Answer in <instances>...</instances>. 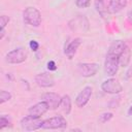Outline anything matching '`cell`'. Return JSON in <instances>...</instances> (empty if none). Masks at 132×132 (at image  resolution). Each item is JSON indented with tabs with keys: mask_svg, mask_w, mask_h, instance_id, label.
Segmentation results:
<instances>
[{
	"mask_svg": "<svg viewBox=\"0 0 132 132\" xmlns=\"http://www.w3.org/2000/svg\"><path fill=\"white\" fill-rule=\"evenodd\" d=\"M23 20L27 25L32 27H39L41 24V13L37 8L29 6L25 8L23 12Z\"/></svg>",
	"mask_w": 132,
	"mask_h": 132,
	"instance_id": "cell-1",
	"label": "cell"
},
{
	"mask_svg": "<svg viewBox=\"0 0 132 132\" xmlns=\"http://www.w3.org/2000/svg\"><path fill=\"white\" fill-rule=\"evenodd\" d=\"M68 27L72 32H78V33H85L89 30L90 24L88 19L85 15H77L69 21Z\"/></svg>",
	"mask_w": 132,
	"mask_h": 132,
	"instance_id": "cell-2",
	"label": "cell"
},
{
	"mask_svg": "<svg viewBox=\"0 0 132 132\" xmlns=\"http://www.w3.org/2000/svg\"><path fill=\"white\" fill-rule=\"evenodd\" d=\"M28 53L24 47H16L8 52L5 56V61L8 64H20L27 60Z\"/></svg>",
	"mask_w": 132,
	"mask_h": 132,
	"instance_id": "cell-3",
	"label": "cell"
},
{
	"mask_svg": "<svg viewBox=\"0 0 132 132\" xmlns=\"http://www.w3.org/2000/svg\"><path fill=\"white\" fill-rule=\"evenodd\" d=\"M119 66H120L119 56L107 53L105 61H104V70H105L106 74L109 76L116 75L119 70Z\"/></svg>",
	"mask_w": 132,
	"mask_h": 132,
	"instance_id": "cell-4",
	"label": "cell"
},
{
	"mask_svg": "<svg viewBox=\"0 0 132 132\" xmlns=\"http://www.w3.org/2000/svg\"><path fill=\"white\" fill-rule=\"evenodd\" d=\"M42 122L43 121L39 117L29 114L21 120V126L26 131H35L42 127Z\"/></svg>",
	"mask_w": 132,
	"mask_h": 132,
	"instance_id": "cell-5",
	"label": "cell"
},
{
	"mask_svg": "<svg viewBox=\"0 0 132 132\" xmlns=\"http://www.w3.org/2000/svg\"><path fill=\"white\" fill-rule=\"evenodd\" d=\"M67 126V121L62 116H56L46 119L42 122V129H64Z\"/></svg>",
	"mask_w": 132,
	"mask_h": 132,
	"instance_id": "cell-6",
	"label": "cell"
},
{
	"mask_svg": "<svg viewBox=\"0 0 132 132\" xmlns=\"http://www.w3.org/2000/svg\"><path fill=\"white\" fill-rule=\"evenodd\" d=\"M101 89L104 93L113 94V95H117V94H119L123 91V87L119 82V80L116 79V78H112V77L104 80L101 84Z\"/></svg>",
	"mask_w": 132,
	"mask_h": 132,
	"instance_id": "cell-7",
	"label": "cell"
},
{
	"mask_svg": "<svg viewBox=\"0 0 132 132\" xmlns=\"http://www.w3.org/2000/svg\"><path fill=\"white\" fill-rule=\"evenodd\" d=\"M99 65L97 63H78L77 71L82 77L94 76L98 71Z\"/></svg>",
	"mask_w": 132,
	"mask_h": 132,
	"instance_id": "cell-8",
	"label": "cell"
},
{
	"mask_svg": "<svg viewBox=\"0 0 132 132\" xmlns=\"http://www.w3.org/2000/svg\"><path fill=\"white\" fill-rule=\"evenodd\" d=\"M41 99L48 104L50 109L55 110L60 106L62 97L55 92H46V93L41 95Z\"/></svg>",
	"mask_w": 132,
	"mask_h": 132,
	"instance_id": "cell-9",
	"label": "cell"
},
{
	"mask_svg": "<svg viewBox=\"0 0 132 132\" xmlns=\"http://www.w3.org/2000/svg\"><path fill=\"white\" fill-rule=\"evenodd\" d=\"M35 82L41 88H52L55 86V79L51 73L42 72L35 76Z\"/></svg>",
	"mask_w": 132,
	"mask_h": 132,
	"instance_id": "cell-10",
	"label": "cell"
},
{
	"mask_svg": "<svg viewBox=\"0 0 132 132\" xmlns=\"http://www.w3.org/2000/svg\"><path fill=\"white\" fill-rule=\"evenodd\" d=\"M92 91H93L92 87L87 86L78 93V95L75 98V104H76L77 107L81 108L89 102V100H90V98L92 96Z\"/></svg>",
	"mask_w": 132,
	"mask_h": 132,
	"instance_id": "cell-11",
	"label": "cell"
},
{
	"mask_svg": "<svg viewBox=\"0 0 132 132\" xmlns=\"http://www.w3.org/2000/svg\"><path fill=\"white\" fill-rule=\"evenodd\" d=\"M50 109L48 107V104L45 102V101H41V102H38L34 105H32L30 108H29V114H32V116H35V117H41L42 114H44L47 110Z\"/></svg>",
	"mask_w": 132,
	"mask_h": 132,
	"instance_id": "cell-12",
	"label": "cell"
},
{
	"mask_svg": "<svg viewBox=\"0 0 132 132\" xmlns=\"http://www.w3.org/2000/svg\"><path fill=\"white\" fill-rule=\"evenodd\" d=\"M80 43H81V39H80V38H74V39H73L70 43H68V45L65 47L64 54H65V56H66L69 60L73 59V57L75 56V54H76V52H77V48H78V46L80 45Z\"/></svg>",
	"mask_w": 132,
	"mask_h": 132,
	"instance_id": "cell-13",
	"label": "cell"
},
{
	"mask_svg": "<svg viewBox=\"0 0 132 132\" xmlns=\"http://www.w3.org/2000/svg\"><path fill=\"white\" fill-rule=\"evenodd\" d=\"M127 5V0H109L107 8L110 13H118Z\"/></svg>",
	"mask_w": 132,
	"mask_h": 132,
	"instance_id": "cell-14",
	"label": "cell"
},
{
	"mask_svg": "<svg viewBox=\"0 0 132 132\" xmlns=\"http://www.w3.org/2000/svg\"><path fill=\"white\" fill-rule=\"evenodd\" d=\"M95 8H96V11L99 13V15L104 19V20H108L109 19V14L110 12L108 11V8L107 6L105 5V2L104 0H95Z\"/></svg>",
	"mask_w": 132,
	"mask_h": 132,
	"instance_id": "cell-15",
	"label": "cell"
},
{
	"mask_svg": "<svg viewBox=\"0 0 132 132\" xmlns=\"http://www.w3.org/2000/svg\"><path fill=\"white\" fill-rule=\"evenodd\" d=\"M126 46H127V44L124 41H122V40H116V41H113L110 44L107 53H110V54H113V55H117V56L120 57V55L122 54V52L124 51V48Z\"/></svg>",
	"mask_w": 132,
	"mask_h": 132,
	"instance_id": "cell-16",
	"label": "cell"
},
{
	"mask_svg": "<svg viewBox=\"0 0 132 132\" xmlns=\"http://www.w3.org/2000/svg\"><path fill=\"white\" fill-rule=\"evenodd\" d=\"M130 58H131V51H130V48L128 46H126L124 48V51L122 52V54L120 55V57H119L120 65L123 66V67L128 66V64L130 62Z\"/></svg>",
	"mask_w": 132,
	"mask_h": 132,
	"instance_id": "cell-17",
	"label": "cell"
},
{
	"mask_svg": "<svg viewBox=\"0 0 132 132\" xmlns=\"http://www.w3.org/2000/svg\"><path fill=\"white\" fill-rule=\"evenodd\" d=\"M62 111L67 116L70 113L71 111V99H70V96L69 95H64L62 97V100H61V103H60V106Z\"/></svg>",
	"mask_w": 132,
	"mask_h": 132,
	"instance_id": "cell-18",
	"label": "cell"
},
{
	"mask_svg": "<svg viewBox=\"0 0 132 132\" xmlns=\"http://www.w3.org/2000/svg\"><path fill=\"white\" fill-rule=\"evenodd\" d=\"M10 99H11V94L5 90H1V92H0V104H3L6 101H9Z\"/></svg>",
	"mask_w": 132,
	"mask_h": 132,
	"instance_id": "cell-19",
	"label": "cell"
},
{
	"mask_svg": "<svg viewBox=\"0 0 132 132\" xmlns=\"http://www.w3.org/2000/svg\"><path fill=\"white\" fill-rule=\"evenodd\" d=\"M112 117H113L112 112H103V113H101L99 116V122L102 123V124H104V123L110 121L112 119Z\"/></svg>",
	"mask_w": 132,
	"mask_h": 132,
	"instance_id": "cell-20",
	"label": "cell"
},
{
	"mask_svg": "<svg viewBox=\"0 0 132 132\" xmlns=\"http://www.w3.org/2000/svg\"><path fill=\"white\" fill-rule=\"evenodd\" d=\"M11 126V122L8 118H6L5 116H1L0 118V129H3L5 127H10Z\"/></svg>",
	"mask_w": 132,
	"mask_h": 132,
	"instance_id": "cell-21",
	"label": "cell"
},
{
	"mask_svg": "<svg viewBox=\"0 0 132 132\" xmlns=\"http://www.w3.org/2000/svg\"><path fill=\"white\" fill-rule=\"evenodd\" d=\"M75 4L79 8H87L91 4V0H76Z\"/></svg>",
	"mask_w": 132,
	"mask_h": 132,
	"instance_id": "cell-22",
	"label": "cell"
},
{
	"mask_svg": "<svg viewBox=\"0 0 132 132\" xmlns=\"http://www.w3.org/2000/svg\"><path fill=\"white\" fill-rule=\"evenodd\" d=\"M8 22H9V18L7 15H4V14L1 15L0 16V28L4 29L6 27V25L8 24Z\"/></svg>",
	"mask_w": 132,
	"mask_h": 132,
	"instance_id": "cell-23",
	"label": "cell"
},
{
	"mask_svg": "<svg viewBox=\"0 0 132 132\" xmlns=\"http://www.w3.org/2000/svg\"><path fill=\"white\" fill-rule=\"evenodd\" d=\"M119 101H120V97H118V98H112V99L108 102V107H109V108H116V107H118Z\"/></svg>",
	"mask_w": 132,
	"mask_h": 132,
	"instance_id": "cell-24",
	"label": "cell"
},
{
	"mask_svg": "<svg viewBox=\"0 0 132 132\" xmlns=\"http://www.w3.org/2000/svg\"><path fill=\"white\" fill-rule=\"evenodd\" d=\"M29 46H30V48H31L33 52H36V51L38 50V47H39V43H38L36 40H30Z\"/></svg>",
	"mask_w": 132,
	"mask_h": 132,
	"instance_id": "cell-25",
	"label": "cell"
},
{
	"mask_svg": "<svg viewBox=\"0 0 132 132\" xmlns=\"http://www.w3.org/2000/svg\"><path fill=\"white\" fill-rule=\"evenodd\" d=\"M47 69H48L50 71H55V70H57V65H56L55 61L51 60V61L47 62Z\"/></svg>",
	"mask_w": 132,
	"mask_h": 132,
	"instance_id": "cell-26",
	"label": "cell"
},
{
	"mask_svg": "<svg viewBox=\"0 0 132 132\" xmlns=\"http://www.w3.org/2000/svg\"><path fill=\"white\" fill-rule=\"evenodd\" d=\"M130 78H132V66L126 72V79H130Z\"/></svg>",
	"mask_w": 132,
	"mask_h": 132,
	"instance_id": "cell-27",
	"label": "cell"
},
{
	"mask_svg": "<svg viewBox=\"0 0 132 132\" xmlns=\"http://www.w3.org/2000/svg\"><path fill=\"white\" fill-rule=\"evenodd\" d=\"M127 18H128V21L132 24V9L129 10V12H128V14H127Z\"/></svg>",
	"mask_w": 132,
	"mask_h": 132,
	"instance_id": "cell-28",
	"label": "cell"
},
{
	"mask_svg": "<svg viewBox=\"0 0 132 132\" xmlns=\"http://www.w3.org/2000/svg\"><path fill=\"white\" fill-rule=\"evenodd\" d=\"M0 39H3V37H4V35H5V30L4 29H1V31H0Z\"/></svg>",
	"mask_w": 132,
	"mask_h": 132,
	"instance_id": "cell-29",
	"label": "cell"
},
{
	"mask_svg": "<svg viewBox=\"0 0 132 132\" xmlns=\"http://www.w3.org/2000/svg\"><path fill=\"white\" fill-rule=\"evenodd\" d=\"M128 114H129V116L132 114V105L130 106V108H129V110H128Z\"/></svg>",
	"mask_w": 132,
	"mask_h": 132,
	"instance_id": "cell-30",
	"label": "cell"
},
{
	"mask_svg": "<svg viewBox=\"0 0 132 132\" xmlns=\"http://www.w3.org/2000/svg\"><path fill=\"white\" fill-rule=\"evenodd\" d=\"M71 131H80V129H71Z\"/></svg>",
	"mask_w": 132,
	"mask_h": 132,
	"instance_id": "cell-31",
	"label": "cell"
}]
</instances>
